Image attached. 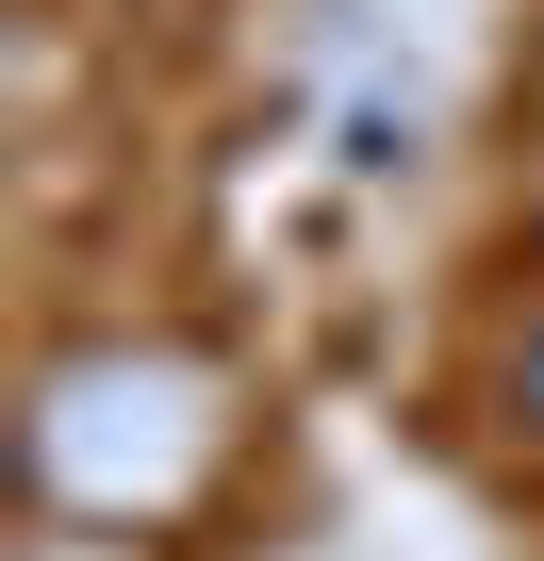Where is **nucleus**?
Listing matches in <instances>:
<instances>
[{"instance_id":"1","label":"nucleus","mask_w":544,"mask_h":561,"mask_svg":"<svg viewBox=\"0 0 544 561\" xmlns=\"http://www.w3.org/2000/svg\"><path fill=\"white\" fill-rule=\"evenodd\" d=\"M511 413L544 430V314H528V347H511Z\"/></svg>"}]
</instances>
